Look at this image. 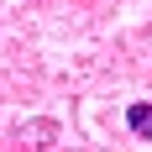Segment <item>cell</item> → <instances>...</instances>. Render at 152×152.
Listing matches in <instances>:
<instances>
[{"label":"cell","mask_w":152,"mask_h":152,"mask_svg":"<svg viewBox=\"0 0 152 152\" xmlns=\"http://www.w3.org/2000/svg\"><path fill=\"white\" fill-rule=\"evenodd\" d=\"M16 137H21V147L42 152V147H53V137H58V121H31V126H21Z\"/></svg>","instance_id":"obj_1"},{"label":"cell","mask_w":152,"mask_h":152,"mask_svg":"<svg viewBox=\"0 0 152 152\" xmlns=\"http://www.w3.org/2000/svg\"><path fill=\"white\" fill-rule=\"evenodd\" d=\"M126 131L131 137H152V100H131L126 105Z\"/></svg>","instance_id":"obj_2"}]
</instances>
